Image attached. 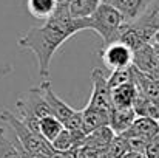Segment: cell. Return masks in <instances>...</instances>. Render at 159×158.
Returning <instances> with one entry per match:
<instances>
[{
	"instance_id": "cb8c5ba5",
	"label": "cell",
	"mask_w": 159,
	"mask_h": 158,
	"mask_svg": "<svg viewBox=\"0 0 159 158\" xmlns=\"http://www.w3.org/2000/svg\"><path fill=\"white\" fill-rule=\"evenodd\" d=\"M50 158H76V152H56Z\"/></svg>"
},
{
	"instance_id": "5b68a950",
	"label": "cell",
	"mask_w": 159,
	"mask_h": 158,
	"mask_svg": "<svg viewBox=\"0 0 159 158\" xmlns=\"http://www.w3.org/2000/svg\"><path fill=\"white\" fill-rule=\"evenodd\" d=\"M91 95L88 104L93 108L102 110L111 115L113 110V98H111V87L108 84V78L104 76L102 68H94L91 73Z\"/></svg>"
},
{
	"instance_id": "7a4b0ae2",
	"label": "cell",
	"mask_w": 159,
	"mask_h": 158,
	"mask_svg": "<svg viewBox=\"0 0 159 158\" xmlns=\"http://www.w3.org/2000/svg\"><path fill=\"white\" fill-rule=\"evenodd\" d=\"M16 112H17V116L31 130H34L37 133H39L40 119H43L47 116H54L42 85L33 87V89L20 93L16 99Z\"/></svg>"
},
{
	"instance_id": "ffe728a7",
	"label": "cell",
	"mask_w": 159,
	"mask_h": 158,
	"mask_svg": "<svg viewBox=\"0 0 159 158\" xmlns=\"http://www.w3.org/2000/svg\"><path fill=\"white\" fill-rule=\"evenodd\" d=\"M0 158H22L14 138H8L3 127H0Z\"/></svg>"
},
{
	"instance_id": "5bb4252c",
	"label": "cell",
	"mask_w": 159,
	"mask_h": 158,
	"mask_svg": "<svg viewBox=\"0 0 159 158\" xmlns=\"http://www.w3.org/2000/svg\"><path fill=\"white\" fill-rule=\"evenodd\" d=\"M116 138V133L113 132V129L110 126L101 127L91 133H88L82 143V146L87 147H94V149H101V151H107L110 147V144L113 143V140Z\"/></svg>"
},
{
	"instance_id": "8fae6325",
	"label": "cell",
	"mask_w": 159,
	"mask_h": 158,
	"mask_svg": "<svg viewBox=\"0 0 159 158\" xmlns=\"http://www.w3.org/2000/svg\"><path fill=\"white\" fill-rule=\"evenodd\" d=\"M136 118H138V115H136L133 107L131 108H116V107H113L111 115H110V127L113 129V132L116 135H122L133 126Z\"/></svg>"
},
{
	"instance_id": "277c9868",
	"label": "cell",
	"mask_w": 159,
	"mask_h": 158,
	"mask_svg": "<svg viewBox=\"0 0 159 158\" xmlns=\"http://www.w3.org/2000/svg\"><path fill=\"white\" fill-rule=\"evenodd\" d=\"M0 121L11 127V130L14 132V136L19 140V143L26 151H31V152H36V154H43V155H48V157H51L54 154L53 144L50 141H47L40 133L31 130L9 108H2L0 110Z\"/></svg>"
},
{
	"instance_id": "44dd1931",
	"label": "cell",
	"mask_w": 159,
	"mask_h": 158,
	"mask_svg": "<svg viewBox=\"0 0 159 158\" xmlns=\"http://www.w3.org/2000/svg\"><path fill=\"white\" fill-rule=\"evenodd\" d=\"M127 82H133V65L128 67V68L111 71L110 76H108V84H110L111 90L114 87H119V85L127 84Z\"/></svg>"
},
{
	"instance_id": "d6986e66",
	"label": "cell",
	"mask_w": 159,
	"mask_h": 158,
	"mask_svg": "<svg viewBox=\"0 0 159 158\" xmlns=\"http://www.w3.org/2000/svg\"><path fill=\"white\" fill-rule=\"evenodd\" d=\"M63 129H65L63 124L56 116H47V118L40 119V124H39V133L50 143H53L54 140L62 133Z\"/></svg>"
},
{
	"instance_id": "7c38bea8",
	"label": "cell",
	"mask_w": 159,
	"mask_h": 158,
	"mask_svg": "<svg viewBox=\"0 0 159 158\" xmlns=\"http://www.w3.org/2000/svg\"><path fill=\"white\" fill-rule=\"evenodd\" d=\"M82 118H84V132L87 135L101 127L110 126V113L93 108L90 105H85L82 108Z\"/></svg>"
},
{
	"instance_id": "7402d4cb",
	"label": "cell",
	"mask_w": 159,
	"mask_h": 158,
	"mask_svg": "<svg viewBox=\"0 0 159 158\" xmlns=\"http://www.w3.org/2000/svg\"><path fill=\"white\" fill-rule=\"evenodd\" d=\"M145 157L147 158H158L159 157V133L153 140H150V143L147 144Z\"/></svg>"
},
{
	"instance_id": "ba28073f",
	"label": "cell",
	"mask_w": 159,
	"mask_h": 158,
	"mask_svg": "<svg viewBox=\"0 0 159 158\" xmlns=\"http://www.w3.org/2000/svg\"><path fill=\"white\" fill-rule=\"evenodd\" d=\"M104 2L116 8L124 16L127 23H133L144 14V11L148 8V5L153 0H104Z\"/></svg>"
},
{
	"instance_id": "484cf974",
	"label": "cell",
	"mask_w": 159,
	"mask_h": 158,
	"mask_svg": "<svg viewBox=\"0 0 159 158\" xmlns=\"http://www.w3.org/2000/svg\"><path fill=\"white\" fill-rule=\"evenodd\" d=\"M153 44H155V42H153ZM155 47H156V50H158V56H159V45L158 44H155Z\"/></svg>"
},
{
	"instance_id": "52a82bcc",
	"label": "cell",
	"mask_w": 159,
	"mask_h": 158,
	"mask_svg": "<svg viewBox=\"0 0 159 158\" xmlns=\"http://www.w3.org/2000/svg\"><path fill=\"white\" fill-rule=\"evenodd\" d=\"M133 67L138 68L141 73L148 76L159 74V56L155 44H147L134 51L133 56Z\"/></svg>"
},
{
	"instance_id": "8992f818",
	"label": "cell",
	"mask_w": 159,
	"mask_h": 158,
	"mask_svg": "<svg viewBox=\"0 0 159 158\" xmlns=\"http://www.w3.org/2000/svg\"><path fill=\"white\" fill-rule=\"evenodd\" d=\"M133 56L134 51L128 48L122 42H113L110 45H105L101 51V57L104 60V65L110 71L128 68L133 65Z\"/></svg>"
},
{
	"instance_id": "9c48e42d",
	"label": "cell",
	"mask_w": 159,
	"mask_h": 158,
	"mask_svg": "<svg viewBox=\"0 0 159 158\" xmlns=\"http://www.w3.org/2000/svg\"><path fill=\"white\" fill-rule=\"evenodd\" d=\"M139 90L134 82H127L119 87H114L111 90L113 98V107L116 108H131L134 107V103L138 99Z\"/></svg>"
},
{
	"instance_id": "9a60e30c",
	"label": "cell",
	"mask_w": 159,
	"mask_h": 158,
	"mask_svg": "<svg viewBox=\"0 0 159 158\" xmlns=\"http://www.w3.org/2000/svg\"><path fill=\"white\" fill-rule=\"evenodd\" d=\"M59 6V0H26L28 12L37 20H50Z\"/></svg>"
},
{
	"instance_id": "2e32d148",
	"label": "cell",
	"mask_w": 159,
	"mask_h": 158,
	"mask_svg": "<svg viewBox=\"0 0 159 158\" xmlns=\"http://www.w3.org/2000/svg\"><path fill=\"white\" fill-rule=\"evenodd\" d=\"M102 2L104 0H68L70 14L76 20L88 19L96 12V9L99 8Z\"/></svg>"
},
{
	"instance_id": "d4e9b609",
	"label": "cell",
	"mask_w": 159,
	"mask_h": 158,
	"mask_svg": "<svg viewBox=\"0 0 159 158\" xmlns=\"http://www.w3.org/2000/svg\"><path fill=\"white\" fill-rule=\"evenodd\" d=\"M153 42H155V44H158V45H159V33L156 34V36H155V41H153Z\"/></svg>"
},
{
	"instance_id": "4fadbf2b",
	"label": "cell",
	"mask_w": 159,
	"mask_h": 158,
	"mask_svg": "<svg viewBox=\"0 0 159 158\" xmlns=\"http://www.w3.org/2000/svg\"><path fill=\"white\" fill-rule=\"evenodd\" d=\"M130 135H136L139 138H144L150 143V140H153L159 133V121L152 119V118H141L138 116L136 121L133 122V126L125 132Z\"/></svg>"
},
{
	"instance_id": "6da1fadb",
	"label": "cell",
	"mask_w": 159,
	"mask_h": 158,
	"mask_svg": "<svg viewBox=\"0 0 159 158\" xmlns=\"http://www.w3.org/2000/svg\"><path fill=\"white\" fill-rule=\"evenodd\" d=\"M85 30L84 20H76L70 14L68 2L59 3L54 16L43 22L40 26H33L19 37V47L30 50L36 56L39 65V74L42 78L50 76V67L56 51L74 34Z\"/></svg>"
},
{
	"instance_id": "4316f807",
	"label": "cell",
	"mask_w": 159,
	"mask_h": 158,
	"mask_svg": "<svg viewBox=\"0 0 159 158\" xmlns=\"http://www.w3.org/2000/svg\"><path fill=\"white\" fill-rule=\"evenodd\" d=\"M62 2H68V0H59V3H62Z\"/></svg>"
},
{
	"instance_id": "e0dca14e",
	"label": "cell",
	"mask_w": 159,
	"mask_h": 158,
	"mask_svg": "<svg viewBox=\"0 0 159 158\" xmlns=\"http://www.w3.org/2000/svg\"><path fill=\"white\" fill-rule=\"evenodd\" d=\"M133 23H136L138 26H141L156 36L159 33V0H153L148 5V8L144 11V14Z\"/></svg>"
},
{
	"instance_id": "ac0fdd59",
	"label": "cell",
	"mask_w": 159,
	"mask_h": 158,
	"mask_svg": "<svg viewBox=\"0 0 159 158\" xmlns=\"http://www.w3.org/2000/svg\"><path fill=\"white\" fill-rule=\"evenodd\" d=\"M133 108H134L136 115L141 118H152V119L159 121V104L156 101L144 96L142 93L138 95V99H136Z\"/></svg>"
},
{
	"instance_id": "83f0119b",
	"label": "cell",
	"mask_w": 159,
	"mask_h": 158,
	"mask_svg": "<svg viewBox=\"0 0 159 158\" xmlns=\"http://www.w3.org/2000/svg\"><path fill=\"white\" fill-rule=\"evenodd\" d=\"M158 158H159V157H158Z\"/></svg>"
},
{
	"instance_id": "603a6c76",
	"label": "cell",
	"mask_w": 159,
	"mask_h": 158,
	"mask_svg": "<svg viewBox=\"0 0 159 158\" xmlns=\"http://www.w3.org/2000/svg\"><path fill=\"white\" fill-rule=\"evenodd\" d=\"M14 141H16V146H17V149H19V152H20V157L22 158H50L48 155H43V154H36V152H31V151H26L20 143H19V140L14 136Z\"/></svg>"
},
{
	"instance_id": "3957f363",
	"label": "cell",
	"mask_w": 159,
	"mask_h": 158,
	"mask_svg": "<svg viewBox=\"0 0 159 158\" xmlns=\"http://www.w3.org/2000/svg\"><path fill=\"white\" fill-rule=\"evenodd\" d=\"M125 23L127 22H125L124 16L116 8H113L111 5H108L105 2H102L99 5V8L96 9V12L91 17L84 19L85 30L94 31L102 39L104 47L117 41L119 33Z\"/></svg>"
},
{
	"instance_id": "30bf717a",
	"label": "cell",
	"mask_w": 159,
	"mask_h": 158,
	"mask_svg": "<svg viewBox=\"0 0 159 158\" xmlns=\"http://www.w3.org/2000/svg\"><path fill=\"white\" fill-rule=\"evenodd\" d=\"M85 136H87V133H84V132H74V130L63 129L62 133L51 144L56 152H76L82 146Z\"/></svg>"
}]
</instances>
